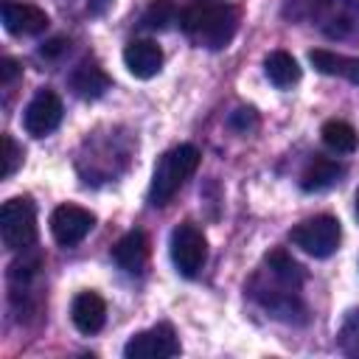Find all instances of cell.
<instances>
[{"mask_svg":"<svg viewBox=\"0 0 359 359\" xmlns=\"http://www.w3.org/2000/svg\"><path fill=\"white\" fill-rule=\"evenodd\" d=\"M177 353H180V339L168 323H160L149 331H140L123 345L126 359H171Z\"/></svg>","mask_w":359,"mask_h":359,"instance_id":"52a82bcc","label":"cell"},{"mask_svg":"<svg viewBox=\"0 0 359 359\" xmlns=\"http://www.w3.org/2000/svg\"><path fill=\"white\" fill-rule=\"evenodd\" d=\"M62 112H65V107H62V98L53 93V90H39L34 98H31V104L25 107V115H22V126H25V132L31 135V137H45V135H50L59 123H62Z\"/></svg>","mask_w":359,"mask_h":359,"instance_id":"9c48e42d","label":"cell"},{"mask_svg":"<svg viewBox=\"0 0 359 359\" xmlns=\"http://www.w3.org/2000/svg\"><path fill=\"white\" fill-rule=\"evenodd\" d=\"M337 345L345 356L351 359H359V309H351L339 325V334H337Z\"/></svg>","mask_w":359,"mask_h":359,"instance_id":"44dd1931","label":"cell"},{"mask_svg":"<svg viewBox=\"0 0 359 359\" xmlns=\"http://www.w3.org/2000/svg\"><path fill=\"white\" fill-rule=\"evenodd\" d=\"M168 250H171V261L182 278H196L202 272L205 258H208V241H205V233L194 222H182L171 230Z\"/></svg>","mask_w":359,"mask_h":359,"instance_id":"5b68a950","label":"cell"},{"mask_svg":"<svg viewBox=\"0 0 359 359\" xmlns=\"http://www.w3.org/2000/svg\"><path fill=\"white\" fill-rule=\"evenodd\" d=\"M264 266H266V275H269L272 280H278V283H283V286L300 292V286H303V280H306V272H303V266H300L286 250H272V252H266Z\"/></svg>","mask_w":359,"mask_h":359,"instance_id":"e0dca14e","label":"cell"},{"mask_svg":"<svg viewBox=\"0 0 359 359\" xmlns=\"http://www.w3.org/2000/svg\"><path fill=\"white\" fill-rule=\"evenodd\" d=\"M342 174H345V165L337 163L334 157H314V160L303 168V174H300V188L309 191V194L325 191V188L337 185V182L342 180Z\"/></svg>","mask_w":359,"mask_h":359,"instance_id":"2e32d148","label":"cell"},{"mask_svg":"<svg viewBox=\"0 0 359 359\" xmlns=\"http://www.w3.org/2000/svg\"><path fill=\"white\" fill-rule=\"evenodd\" d=\"M0 236L6 250H31L36 241V208L28 196H14L0 208Z\"/></svg>","mask_w":359,"mask_h":359,"instance_id":"3957f363","label":"cell"},{"mask_svg":"<svg viewBox=\"0 0 359 359\" xmlns=\"http://www.w3.org/2000/svg\"><path fill=\"white\" fill-rule=\"evenodd\" d=\"M289 238L303 252H309L314 258H328L337 252V247L342 241V227L334 216L323 213V216H311V219L300 222L297 227H292Z\"/></svg>","mask_w":359,"mask_h":359,"instance_id":"277c9868","label":"cell"},{"mask_svg":"<svg viewBox=\"0 0 359 359\" xmlns=\"http://www.w3.org/2000/svg\"><path fill=\"white\" fill-rule=\"evenodd\" d=\"M17 76H20V65H17L11 56H6V59L0 62V81L8 87V84L17 79Z\"/></svg>","mask_w":359,"mask_h":359,"instance_id":"cb8c5ba5","label":"cell"},{"mask_svg":"<svg viewBox=\"0 0 359 359\" xmlns=\"http://www.w3.org/2000/svg\"><path fill=\"white\" fill-rule=\"evenodd\" d=\"M264 73H266V79H269L275 87H280V90H286V87H292V84L300 81V65H297L294 56H289L286 50H272V53L264 59Z\"/></svg>","mask_w":359,"mask_h":359,"instance_id":"ac0fdd59","label":"cell"},{"mask_svg":"<svg viewBox=\"0 0 359 359\" xmlns=\"http://www.w3.org/2000/svg\"><path fill=\"white\" fill-rule=\"evenodd\" d=\"M309 62L323 76H339L351 84H359V56H342V53H334L325 48H314V50H309Z\"/></svg>","mask_w":359,"mask_h":359,"instance_id":"9a60e30c","label":"cell"},{"mask_svg":"<svg viewBox=\"0 0 359 359\" xmlns=\"http://www.w3.org/2000/svg\"><path fill=\"white\" fill-rule=\"evenodd\" d=\"M311 20L331 39H359V0H314Z\"/></svg>","mask_w":359,"mask_h":359,"instance_id":"8992f818","label":"cell"},{"mask_svg":"<svg viewBox=\"0 0 359 359\" xmlns=\"http://www.w3.org/2000/svg\"><path fill=\"white\" fill-rule=\"evenodd\" d=\"M107 6H109V0H90V11L93 14H101Z\"/></svg>","mask_w":359,"mask_h":359,"instance_id":"484cf974","label":"cell"},{"mask_svg":"<svg viewBox=\"0 0 359 359\" xmlns=\"http://www.w3.org/2000/svg\"><path fill=\"white\" fill-rule=\"evenodd\" d=\"M67 45H70V42H65V39H50L45 48H39V53H42V56H59V53L67 50Z\"/></svg>","mask_w":359,"mask_h":359,"instance_id":"d4e9b609","label":"cell"},{"mask_svg":"<svg viewBox=\"0 0 359 359\" xmlns=\"http://www.w3.org/2000/svg\"><path fill=\"white\" fill-rule=\"evenodd\" d=\"M320 135H323V143L331 151H337V154H351L359 146V135H356V129L348 121H337V118L334 121H325L323 129H320Z\"/></svg>","mask_w":359,"mask_h":359,"instance_id":"d6986e66","label":"cell"},{"mask_svg":"<svg viewBox=\"0 0 359 359\" xmlns=\"http://www.w3.org/2000/svg\"><path fill=\"white\" fill-rule=\"evenodd\" d=\"M95 227V216L81 205H59L50 213V236L62 247H76Z\"/></svg>","mask_w":359,"mask_h":359,"instance_id":"ba28073f","label":"cell"},{"mask_svg":"<svg viewBox=\"0 0 359 359\" xmlns=\"http://www.w3.org/2000/svg\"><path fill=\"white\" fill-rule=\"evenodd\" d=\"M356 219H359V191H356Z\"/></svg>","mask_w":359,"mask_h":359,"instance_id":"4316f807","label":"cell"},{"mask_svg":"<svg viewBox=\"0 0 359 359\" xmlns=\"http://www.w3.org/2000/svg\"><path fill=\"white\" fill-rule=\"evenodd\" d=\"M123 65L135 79H151L163 67V50L151 39H132L123 48Z\"/></svg>","mask_w":359,"mask_h":359,"instance_id":"8fae6325","label":"cell"},{"mask_svg":"<svg viewBox=\"0 0 359 359\" xmlns=\"http://www.w3.org/2000/svg\"><path fill=\"white\" fill-rule=\"evenodd\" d=\"M230 126H233L236 132L247 135L250 129L258 126V115H255V109H252V107H238V109L230 115Z\"/></svg>","mask_w":359,"mask_h":359,"instance_id":"603a6c76","label":"cell"},{"mask_svg":"<svg viewBox=\"0 0 359 359\" xmlns=\"http://www.w3.org/2000/svg\"><path fill=\"white\" fill-rule=\"evenodd\" d=\"M199 149L191 146V143H182V146H174L168 149L160 163L154 165V174H151V185H149V202L154 208L160 205H168L174 199V194L191 180V174L199 168Z\"/></svg>","mask_w":359,"mask_h":359,"instance_id":"7a4b0ae2","label":"cell"},{"mask_svg":"<svg viewBox=\"0 0 359 359\" xmlns=\"http://www.w3.org/2000/svg\"><path fill=\"white\" fill-rule=\"evenodd\" d=\"M180 28L194 45L222 50L238 31V8L224 0H194L180 11Z\"/></svg>","mask_w":359,"mask_h":359,"instance_id":"6da1fadb","label":"cell"},{"mask_svg":"<svg viewBox=\"0 0 359 359\" xmlns=\"http://www.w3.org/2000/svg\"><path fill=\"white\" fill-rule=\"evenodd\" d=\"M112 261L129 272V275H140L143 266L149 264V238L143 230H129L126 236H121L112 247Z\"/></svg>","mask_w":359,"mask_h":359,"instance_id":"7c38bea8","label":"cell"},{"mask_svg":"<svg viewBox=\"0 0 359 359\" xmlns=\"http://www.w3.org/2000/svg\"><path fill=\"white\" fill-rule=\"evenodd\" d=\"M70 320L81 334H98L107 320V303L95 292H79L70 306Z\"/></svg>","mask_w":359,"mask_h":359,"instance_id":"4fadbf2b","label":"cell"},{"mask_svg":"<svg viewBox=\"0 0 359 359\" xmlns=\"http://www.w3.org/2000/svg\"><path fill=\"white\" fill-rule=\"evenodd\" d=\"M177 17H180V11L171 0H151L140 17V25L149 31H165L177 22Z\"/></svg>","mask_w":359,"mask_h":359,"instance_id":"ffe728a7","label":"cell"},{"mask_svg":"<svg viewBox=\"0 0 359 359\" xmlns=\"http://www.w3.org/2000/svg\"><path fill=\"white\" fill-rule=\"evenodd\" d=\"M20 160H22V157H20V149H17L14 137H11V135H3V171H0V177L8 180V177L17 171Z\"/></svg>","mask_w":359,"mask_h":359,"instance_id":"7402d4cb","label":"cell"},{"mask_svg":"<svg viewBox=\"0 0 359 359\" xmlns=\"http://www.w3.org/2000/svg\"><path fill=\"white\" fill-rule=\"evenodd\" d=\"M112 79L107 76V70L98 65V62H81L73 67L70 73V90L84 98V101H93V98H101L107 90H109Z\"/></svg>","mask_w":359,"mask_h":359,"instance_id":"5bb4252c","label":"cell"},{"mask_svg":"<svg viewBox=\"0 0 359 359\" xmlns=\"http://www.w3.org/2000/svg\"><path fill=\"white\" fill-rule=\"evenodd\" d=\"M3 25L8 34L14 36H39L45 28H48V14L39 8V6H31V3H11L6 0L3 3Z\"/></svg>","mask_w":359,"mask_h":359,"instance_id":"30bf717a","label":"cell"}]
</instances>
